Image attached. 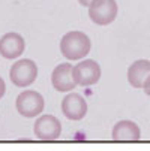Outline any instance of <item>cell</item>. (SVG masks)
I'll list each match as a JSON object with an SVG mask.
<instances>
[{
  "mask_svg": "<svg viewBox=\"0 0 150 151\" xmlns=\"http://www.w3.org/2000/svg\"><path fill=\"white\" fill-rule=\"evenodd\" d=\"M92 50L90 37L83 32H69L60 40L62 55L68 60H81Z\"/></svg>",
  "mask_w": 150,
  "mask_h": 151,
  "instance_id": "6da1fadb",
  "label": "cell"
},
{
  "mask_svg": "<svg viewBox=\"0 0 150 151\" xmlns=\"http://www.w3.org/2000/svg\"><path fill=\"white\" fill-rule=\"evenodd\" d=\"M15 106L20 115H23L26 118H33L42 114V111L45 108V100L41 93L35 90H26L18 94L15 100Z\"/></svg>",
  "mask_w": 150,
  "mask_h": 151,
  "instance_id": "7a4b0ae2",
  "label": "cell"
},
{
  "mask_svg": "<svg viewBox=\"0 0 150 151\" xmlns=\"http://www.w3.org/2000/svg\"><path fill=\"white\" fill-rule=\"evenodd\" d=\"M36 76H38V66L30 58H21L15 61L9 72V78L12 84L21 88L29 87L30 84H33L36 81Z\"/></svg>",
  "mask_w": 150,
  "mask_h": 151,
  "instance_id": "3957f363",
  "label": "cell"
},
{
  "mask_svg": "<svg viewBox=\"0 0 150 151\" xmlns=\"http://www.w3.org/2000/svg\"><path fill=\"white\" fill-rule=\"evenodd\" d=\"M116 0H93L89 6V18L98 26H108L117 18Z\"/></svg>",
  "mask_w": 150,
  "mask_h": 151,
  "instance_id": "277c9868",
  "label": "cell"
},
{
  "mask_svg": "<svg viewBox=\"0 0 150 151\" xmlns=\"http://www.w3.org/2000/svg\"><path fill=\"white\" fill-rule=\"evenodd\" d=\"M72 73H74V79H75L77 85L90 87V85H95L101 79L102 72H101V66L98 61H95L92 58H86L75 64Z\"/></svg>",
  "mask_w": 150,
  "mask_h": 151,
  "instance_id": "5b68a950",
  "label": "cell"
},
{
  "mask_svg": "<svg viewBox=\"0 0 150 151\" xmlns=\"http://www.w3.org/2000/svg\"><path fill=\"white\" fill-rule=\"evenodd\" d=\"M33 130L38 139L44 141V142H51L60 138L62 124L54 115H50V114L42 115V117L38 115L35 126H33Z\"/></svg>",
  "mask_w": 150,
  "mask_h": 151,
  "instance_id": "8992f818",
  "label": "cell"
},
{
  "mask_svg": "<svg viewBox=\"0 0 150 151\" xmlns=\"http://www.w3.org/2000/svg\"><path fill=\"white\" fill-rule=\"evenodd\" d=\"M62 112L68 120L80 121L87 114V102L78 93H68L62 100Z\"/></svg>",
  "mask_w": 150,
  "mask_h": 151,
  "instance_id": "52a82bcc",
  "label": "cell"
},
{
  "mask_svg": "<svg viewBox=\"0 0 150 151\" xmlns=\"http://www.w3.org/2000/svg\"><path fill=\"white\" fill-rule=\"evenodd\" d=\"M74 66L69 63H62L53 70L51 73V82L53 87L60 93H68L72 91L77 87V82L74 79Z\"/></svg>",
  "mask_w": 150,
  "mask_h": 151,
  "instance_id": "ba28073f",
  "label": "cell"
},
{
  "mask_svg": "<svg viewBox=\"0 0 150 151\" xmlns=\"http://www.w3.org/2000/svg\"><path fill=\"white\" fill-rule=\"evenodd\" d=\"M24 47L26 44L23 36L15 32H9L0 37V55L8 60L21 57V54L24 52Z\"/></svg>",
  "mask_w": 150,
  "mask_h": 151,
  "instance_id": "9c48e42d",
  "label": "cell"
},
{
  "mask_svg": "<svg viewBox=\"0 0 150 151\" xmlns=\"http://www.w3.org/2000/svg\"><path fill=\"white\" fill-rule=\"evenodd\" d=\"M111 138L114 142H138L141 139V130L135 121L122 120L114 124Z\"/></svg>",
  "mask_w": 150,
  "mask_h": 151,
  "instance_id": "30bf717a",
  "label": "cell"
},
{
  "mask_svg": "<svg viewBox=\"0 0 150 151\" xmlns=\"http://www.w3.org/2000/svg\"><path fill=\"white\" fill-rule=\"evenodd\" d=\"M150 75V60H137L134 61L129 69H128V81L132 87L135 88H143L144 81Z\"/></svg>",
  "mask_w": 150,
  "mask_h": 151,
  "instance_id": "8fae6325",
  "label": "cell"
},
{
  "mask_svg": "<svg viewBox=\"0 0 150 151\" xmlns=\"http://www.w3.org/2000/svg\"><path fill=\"white\" fill-rule=\"evenodd\" d=\"M143 88H144V93H146L147 96H150V75H149V76H147V79L144 81Z\"/></svg>",
  "mask_w": 150,
  "mask_h": 151,
  "instance_id": "7c38bea8",
  "label": "cell"
},
{
  "mask_svg": "<svg viewBox=\"0 0 150 151\" xmlns=\"http://www.w3.org/2000/svg\"><path fill=\"white\" fill-rule=\"evenodd\" d=\"M5 93H6V84H5L3 78L0 76V99H2V97L5 96Z\"/></svg>",
  "mask_w": 150,
  "mask_h": 151,
  "instance_id": "4fadbf2b",
  "label": "cell"
},
{
  "mask_svg": "<svg viewBox=\"0 0 150 151\" xmlns=\"http://www.w3.org/2000/svg\"><path fill=\"white\" fill-rule=\"evenodd\" d=\"M92 2H93V0H78V3H80L81 6H87V8L90 6Z\"/></svg>",
  "mask_w": 150,
  "mask_h": 151,
  "instance_id": "5bb4252c",
  "label": "cell"
}]
</instances>
